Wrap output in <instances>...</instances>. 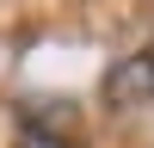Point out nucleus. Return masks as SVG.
Returning a JSON list of instances; mask_svg holds the SVG:
<instances>
[{"mask_svg": "<svg viewBox=\"0 0 154 148\" xmlns=\"http://www.w3.org/2000/svg\"><path fill=\"white\" fill-rule=\"evenodd\" d=\"M105 93H111V99H136V93H154V56H136V62H123V68L105 80Z\"/></svg>", "mask_w": 154, "mask_h": 148, "instance_id": "1", "label": "nucleus"}]
</instances>
